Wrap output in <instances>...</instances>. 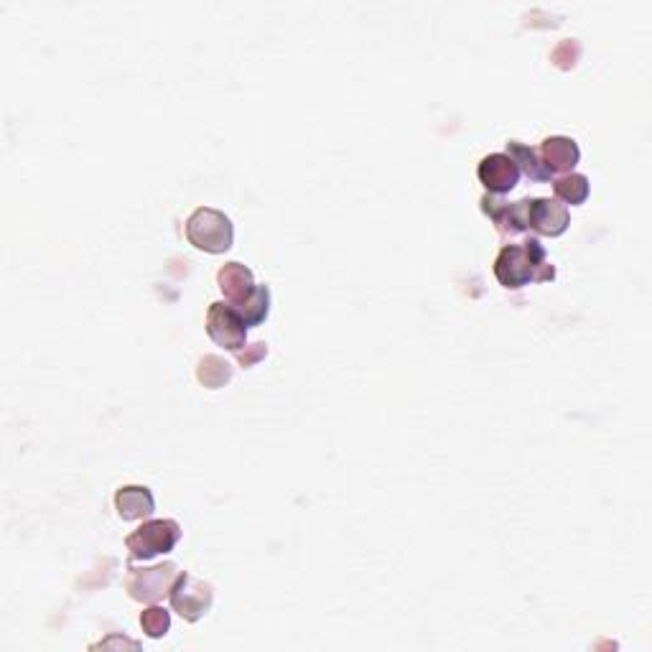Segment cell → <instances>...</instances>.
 Here are the masks:
<instances>
[{"mask_svg": "<svg viewBox=\"0 0 652 652\" xmlns=\"http://www.w3.org/2000/svg\"><path fill=\"white\" fill-rule=\"evenodd\" d=\"M571 225V214H568L566 204L558 199L548 197H533L528 209V230H535L538 235L546 237H561Z\"/></svg>", "mask_w": 652, "mask_h": 652, "instance_id": "8", "label": "cell"}, {"mask_svg": "<svg viewBox=\"0 0 652 652\" xmlns=\"http://www.w3.org/2000/svg\"><path fill=\"white\" fill-rule=\"evenodd\" d=\"M528 209L530 197L520 199L515 204L502 202V199H497V194H484L482 197V212L495 222L502 235L512 237L520 235V232H528Z\"/></svg>", "mask_w": 652, "mask_h": 652, "instance_id": "9", "label": "cell"}, {"mask_svg": "<svg viewBox=\"0 0 652 652\" xmlns=\"http://www.w3.org/2000/svg\"><path fill=\"white\" fill-rule=\"evenodd\" d=\"M495 276L500 286L518 291L533 281L548 283L556 278V265L548 263L538 237H525L523 245H505L495 260Z\"/></svg>", "mask_w": 652, "mask_h": 652, "instance_id": "1", "label": "cell"}, {"mask_svg": "<svg viewBox=\"0 0 652 652\" xmlns=\"http://www.w3.org/2000/svg\"><path fill=\"white\" fill-rule=\"evenodd\" d=\"M235 357L242 367H253V365H258L260 360H265V357H268V344L265 342L245 344V349L235 352Z\"/></svg>", "mask_w": 652, "mask_h": 652, "instance_id": "18", "label": "cell"}, {"mask_svg": "<svg viewBox=\"0 0 652 652\" xmlns=\"http://www.w3.org/2000/svg\"><path fill=\"white\" fill-rule=\"evenodd\" d=\"M553 192H556V199L558 202H566L571 204V207H579V204H584L586 199H589V179H586L584 174H561L553 179Z\"/></svg>", "mask_w": 652, "mask_h": 652, "instance_id": "14", "label": "cell"}, {"mask_svg": "<svg viewBox=\"0 0 652 652\" xmlns=\"http://www.w3.org/2000/svg\"><path fill=\"white\" fill-rule=\"evenodd\" d=\"M110 650V647H128V650H138L141 647V642L135 640H128V637H120V635H110L105 637L102 642H97V645H92V650Z\"/></svg>", "mask_w": 652, "mask_h": 652, "instance_id": "19", "label": "cell"}, {"mask_svg": "<svg viewBox=\"0 0 652 652\" xmlns=\"http://www.w3.org/2000/svg\"><path fill=\"white\" fill-rule=\"evenodd\" d=\"M538 153L553 174H571L581 158L579 143H576L574 138H566V135H551V138H546Z\"/></svg>", "mask_w": 652, "mask_h": 652, "instance_id": "12", "label": "cell"}, {"mask_svg": "<svg viewBox=\"0 0 652 652\" xmlns=\"http://www.w3.org/2000/svg\"><path fill=\"white\" fill-rule=\"evenodd\" d=\"M207 334L217 347L227 352H240L248 342V324L227 301H217L207 309Z\"/></svg>", "mask_w": 652, "mask_h": 652, "instance_id": "6", "label": "cell"}, {"mask_svg": "<svg viewBox=\"0 0 652 652\" xmlns=\"http://www.w3.org/2000/svg\"><path fill=\"white\" fill-rule=\"evenodd\" d=\"M141 627L151 640H161V637L171 630V612L153 604V607H148L146 612L141 614Z\"/></svg>", "mask_w": 652, "mask_h": 652, "instance_id": "17", "label": "cell"}, {"mask_svg": "<svg viewBox=\"0 0 652 652\" xmlns=\"http://www.w3.org/2000/svg\"><path fill=\"white\" fill-rule=\"evenodd\" d=\"M232 309L240 314V319L250 326H260L270 314V288L268 286H258L253 291V296L245 298L242 304L232 306Z\"/></svg>", "mask_w": 652, "mask_h": 652, "instance_id": "16", "label": "cell"}, {"mask_svg": "<svg viewBox=\"0 0 652 652\" xmlns=\"http://www.w3.org/2000/svg\"><path fill=\"white\" fill-rule=\"evenodd\" d=\"M197 380L209 390L225 388V385L232 380V365L220 355L202 357L197 367Z\"/></svg>", "mask_w": 652, "mask_h": 652, "instance_id": "15", "label": "cell"}, {"mask_svg": "<svg viewBox=\"0 0 652 652\" xmlns=\"http://www.w3.org/2000/svg\"><path fill=\"white\" fill-rule=\"evenodd\" d=\"M217 283H220V291L225 293V301L230 306L242 304V301L253 296V291L258 288V283H255L253 278V270H250L248 265L235 263V260L222 265L220 273H217Z\"/></svg>", "mask_w": 652, "mask_h": 652, "instance_id": "11", "label": "cell"}, {"mask_svg": "<svg viewBox=\"0 0 652 652\" xmlns=\"http://www.w3.org/2000/svg\"><path fill=\"white\" fill-rule=\"evenodd\" d=\"M179 540L181 525L176 520H146L125 538V546L130 551V561H151L174 551Z\"/></svg>", "mask_w": 652, "mask_h": 652, "instance_id": "3", "label": "cell"}, {"mask_svg": "<svg viewBox=\"0 0 652 652\" xmlns=\"http://www.w3.org/2000/svg\"><path fill=\"white\" fill-rule=\"evenodd\" d=\"M115 510L123 520L133 523V520H148L156 512V497L148 487L141 484H128L115 492Z\"/></svg>", "mask_w": 652, "mask_h": 652, "instance_id": "10", "label": "cell"}, {"mask_svg": "<svg viewBox=\"0 0 652 652\" xmlns=\"http://www.w3.org/2000/svg\"><path fill=\"white\" fill-rule=\"evenodd\" d=\"M186 240L202 253L222 255L235 242V225L220 209L199 207L186 220Z\"/></svg>", "mask_w": 652, "mask_h": 652, "instance_id": "2", "label": "cell"}, {"mask_svg": "<svg viewBox=\"0 0 652 652\" xmlns=\"http://www.w3.org/2000/svg\"><path fill=\"white\" fill-rule=\"evenodd\" d=\"M181 571L174 563H158L151 568H135L133 561L128 563V574H125V591L130 599L143 604H158L163 596L171 594L176 576Z\"/></svg>", "mask_w": 652, "mask_h": 652, "instance_id": "4", "label": "cell"}, {"mask_svg": "<svg viewBox=\"0 0 652 652\" xmlns=\"http://www.w3.org/2000/svg\"><path fill=\"white\" fill-rule=\"evenodd\" d=\"M477 176L484 184V189H487V194H497L500 197V194L512 192L518 186L520 169L518 163L512 161L507 153H489V156H484L479 161Z\"/></svg>", "mask_w": 652, "mask_h": 652, "instance_id": "7", "label": "cell"}, {"mask_svg": "<svg viewBox=\"0 0 652 652\" xmlns=\"http://www.w3.org/2000/svg\"><path fill=\"white\" fill-rule=\"evenodd\" d=\"M171 609L179 614L184 622H199L209 614L214 604V589L207 581L197 579L192 574L176 576L174 586H171Z\"/></svg>", "mask_w": 652, "mask_h": 652, "instance_id": "5", "label": "cell"}, {"mask_svg": "<svg viewBox=\"0 0 652 652\" xmlns=\"http://www.w3.org/2000/svg\"><path fill=\"white\" fill-rule=\"evenodd\" d=\"M507 156L512 158V161L518 163L520 174L530 176L533 181H553L556 179V174H553L551 169H548L546 163H543V158H540V153L535 151V148L525 146V143L520 141H510L507 143Z\"/></svg>", "mask_w": 652, "mask_h": 652, "instance_id": "13", "label": "cell"}]
</instances>
